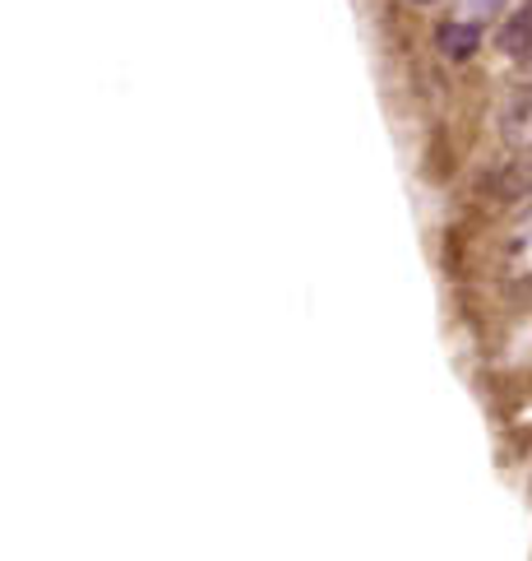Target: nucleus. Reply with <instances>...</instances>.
Wrapping results in <instances>:
<instances>
[{
	"mask_svg": "<svg viewBox=\"0 0 532 561\" xmlns=\"http://www.w3.org/2000/svg\"><path fill=\"white\" fill-rule=\"evenodd\" d=\"M436 47H440L445 61H468V56L482 47V28L472 24V19H449V24H440V33H436Z\"/></svg>",
	"mask_w": 532,
	"mask_h": 561,
	"instance_id": "obj_1",
	"label": "nucleus"
},
{
	"mask_svg": "<svg viewBox=\"0 0 532 561\" xmlns=\"http://www.w3.org/2000/svg\"><path fill=\"white\" fill-rule=\"evenodd\" d=\"M528 37H532V14H523V19H509V28L500 33V47H505L509 56H519V51L528 47Z\"/></svg>",
	"mask_w": 532,
	"mask_h": 561,
	"instance_id": "obj_2",
	"label": "nucleus"
},
{
	"mask_svg": "<svg viewBox=\"0 0 532 561\" xmlns=\"http://www.w3.org/2000/svg\"><path fill=\"white\" fill-rule=\"evenodd\" d=\"M472 5H482V10H490V5H496V0H468V10H472Z\"/></svg>",
	"mask_w": 532,
	"mask_h": 561,
	"instance_id": "obj_3",
	"label": "nucleus"
},
{
	"mask_svg": "<svg viewBox=\"0 0 532 561\" xmlns=\"http://www.w3.org/2000/svg\"><path fill=\"white\" fill-rule=\"evenodd\" d=\"M417 5H430V0H417Z\"/></svg>",
	"mask_w": 532,
	"mask_h": 561,
	"instance_id": "obj_4",
	"label": "nucleus"
}]
</instances>
